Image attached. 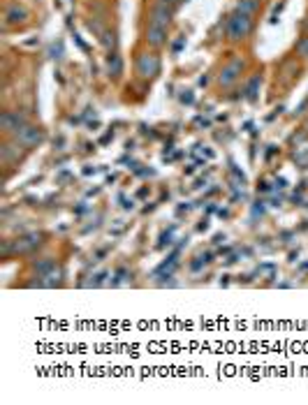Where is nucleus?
<instances>
[{
    "mask_svg": "<svg viewBox=\"0 0 308 405\" xmlns=\"http://www.w3.org/2000/svg\"><path fill=\"white\" fill-rule=\"evenodd\" d=\"M40 278L42 280H37V285H40V287H61L65 273H63L61 266L54 264V266H49V269L44 271V273H40Z\"/></svg>",
    "mask_w": 308,
    "mask_h": 405,
    "instance_id": "6e6552de",
    "label": "nucleus"
},
{
    "mask_svg": "<svg viewBox=\"0 0 308 405\" xmlns=\"http://www.w3.org/2000/svg\"><path fill=\"white\" fill-rule=\"evenodd\" d=\"M40 239H42L40 234H28V236H24V239H19L17 241V253H31V250H35L42 243Z\"/></svg>",
    "mask_w": 308,
    "mask_h": 405,
    "instance_id": "9b49d317",
    "label": "nucleus"
},
{
    "mask_svg": "<svg viewBox=\"0 0 308 405\" xmlns=\"http://www.w3.org/2000/svg\"><path fill=\"white\" fill-rule=\"evenodd\" d=\"M295 53L302 60H308V33H304L302 37L297 40V44H295Z\"/></svg>",
    "mask_w": 308,
    "mask_h": 405,
    "instance_id": "ddd939ff",
    "label": "nucleus"
},
{
    "mask_svg": "<svg viewBox=\"0 0 308 405\" xmlns=\"http://www.w3.org/2000/svg\"><path fill=\"white\" fill-rule=\"evenodd\" d=\"M248 60L244 56H232L227 63L223 65V70L218 72V86L220 88H232L234 83L241 79V74L246 72Z\"/></svg>",
    "mask_w": 308,
    "mask_h": 405,
    "instance_id": "7ed1b4c3",
    "label": "nucleus"
},
{
    "mask_svg": "<svg viewBox=\"0 0 308 405\" xmlns=\"http://www.w3.org/2000/svg\"><path fill=\"white\" fill-rule=\"evenodd\" d=\"M7 139H14L19 144V146H24L26 151H31V149H35V146H40V144L47 139V132L40 128V125H35V123H28L21 128V130H17V135L14 137H7Z\"/></svg>",
    "mask_w": 308,
    "mask_h": 405,
    "instance_id": "20e7f679",
    "label": "nucleus"
},
{
    "mask_svg": "<svg viewBox=\"0 0 308 405\" xmlns=\"http://www.w3.org/2000/svg\"><path fill=\"white\" fill-rule=\"evenodd\" d=\"M260 3H262V0H239L237 10L255 19V17H258V12H260Z\"/></svg>",
    "mask_w": 308,
    "mask_h": 405,
    "instance_id": "f8f14e48",
    "label": "nucleus"
},
{
    "mask_svg": "<svg viewBox=\"0 0 308 405\" xmlns=\"http://www.w3.org/2000/svg\"><path fill=\"white\" fill-rule=\"evenodd\" d=\"M160 3H167V5H174L176 0H160Z\"/></svg>",
    "mask_w": 308,
    "mask_h": 405,
    "instance_id": "2eb2a0df",
    "label": "nucleus"
},
{
    "mask_svg": "<svg viewBox=\"0 0 308 405\" xmlns=\"http://www.w3.org/2000/svg\"><path fill=\"white\" fill-rule=\"evenodd\" d=\"M260 88H262V74H251V79L246 81L244 97L248 102H258L260 100Z\"/></svg>",
    "mask_w": 308,
    "mask_h": 405,
    "instance_id": "9d476101",
    "label": "nucleus"
},
{
    "mask_svg": "<svg viewBox=\"0 0 308 405\" xmlns=\"http://www.w3.org/2000/svg\"><path fill=\"white\" fill-rule=\"evenodd\" d=\"M28 19V10L26 7H21L19 3H12V5H7V10H5V30L7 28H12V26H19V24H24V21Z\"/></svg>",
    "mask_w": 308,
    "mask_h": 405,
    "instance_id": "0eeeda50",
    "label": "nucleus"
},
{
    "mask_svg": "<svg viewBox=\"0 0 308 405\" xmlns=\"http://www.w3.org/2000/svg\"><path fill=\"white\" fill-rule=\"evenodd\" d=\"M167 40H169V28L155 26V24H146V28H144V42H146V47L160 51L164 44H167Z\"/></svg>",
    "mask_w": 308,
    "mask_h": 405,
    "instance_id": "39448f33",
    "label": "nucleus"
},
{
    "mask_svg": "<svg viewBox=\"0 0 308 405\" xmlns=\"http://www.w3.org/2000/svg\"><path fill=\"white\" fill-rule=\"evenodd\" d=\"M26 123L28 118L21 111H3V116H0V130H3L5 137H14L17 130H21Z\"/></svg>",
    "mask_w": 308,
    "mask_h": 405,
    "instance_id": "423d86ee",
    "label": "nucleus"
},
{
    "mask_svg": "<svg viewBox=\"0 0 308 405\" xmlns=\"http://www.w3.org/2000/svg\"><path fill=\"white\" fill-rule=\"evenodd\" d=\"M134 72H137L141 81L158 79V74L162 72V58L160 53H158V49L146 47L137 51V56H134Z\"/></svg>",
    "mask_w": 308,
    "mask_h": 405,
    "instance_id": "f03ea898",
    "label": "nucleus"
},
{
    "mask_svg": "<svg viewBox=\"0 0 308 405\" xmlns=\"http://www.w3.org/2000/svg\"><path fill=\"white\" fill-rule=\"evenodd\" d=\"M306 33H308V21H306Z\"/></svg>",
    "mask_w": 308,
    "mask_h": 405,
    "instance_id": "dca6fc26",
    "label": "nucleus"
},
{
    "mask_svg": "<svg viewBox=\"0 0 308 405\" xmlns=\"http://www.w3.org/2000/svg\"><path fill=\"white\" fill-rule=\"evenodd\" d=\"M107 74H109V79H114V81L121 79V74H123V56L118 51H109V56H107Z\"/></svg>",
    "mask_w": 308,
    "mask_h": 405,
    "instance_id": "1a4fd4ad",
    "label": "nucleus"
},
{
    "mask_svg": "<svg viewBox=\"0 0 308 405\" xmlns=\"http://www.w3.org/2000/svg\"><path fill=\"white\" fill-rule=\"evenodd\" d=\"M253 30H255V19L239 10L232 12L227 21H225V37H227V42H232V44L246 42L248 37L253 35Z\"/></svg>",
    "mask_w": 308,
    "mask_h": 405,
    "instance_id": "f257e3e1",
    "label": "nucleus"
},
{
    "mask_svg": "<svg viewBox=\"0 0 308 405\" xmlns=\"http://www.w3.org/2000/svg\"><path fill=\"white\" fill-rule=\"evenodd\" d=\"M116 33H109V30H107V33H104V37H102V44H104V49H107V51H116Z\"/></svg>",
    "mask_w": 308,
    "mask_h": 405,
    "instance_id": "4468645a",
    "label": "nucleus"
}]
</instances>
